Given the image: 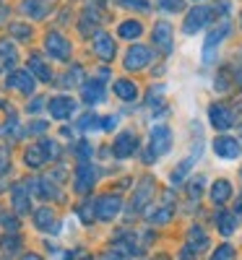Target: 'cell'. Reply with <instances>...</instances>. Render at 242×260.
Here are the masks:
<instances>
[{"mask_svg": "<svg viewBox=\"0 0 242 260\" xmlns=\"http://www.w3.org/2000/svg\"><path fill=\"white\" fill-rule=\"evenodd\" d=\"M172 148V130L167 125H157L151 130V154H167Z\"/></svg>", "mask_w": 242, "mask_h": 260, "instance_id": "277c9868", "label": "cell"}, {"mask_svg": "<svg viewBox=\"0 0 242 260\" xmlns=\"http://www.w3.org/2000/svg\"><path fill=\"white\" fill-rule=\"evenodd\" d=\"M11 34H16V39H29L32 29L26 24H11Z\"/></svg>", "mask_w": 242, "mask_h": 260, "instance_id": "f546056e", "label": "cell"}, {"mask_svg": "<svg viewBox=\"0 0 242 260\" xmlns=\"http://www.w3.org/2000/svg\"><path fill=\"white\" fill-rule=\"evenodd\" d=\"M94 182H97V169L89 161H81L76 167V182H73L76 192H89L94 187Z\"/></svg>", "mask_w": 242, "mask_h": 260, "instance_id": "7a4b0ae2", "label": "cell"}, {"mask_svg": "<svg viewBox=\"0 0 242 260\" xmlns=\"http://www.w3.org/2000/svg\"><path fill=\"white\" fill-rule=\"evenodd\" d=\"M148 62H151V50L143 47V45L130 47L128 55H125V68L128 71H141V68H146Z\"/></svg>", "mask_w": 242, "mask_h": 260, "instance_id": "5b68a950", "label": "cell"}, {"mask_svg": "<svg viewBox=\"0 0 242 260\" xmlns=\"http://www.w3.org/2000/svg\"><path fill=\"white\" fill-rule=\"evenodd\" d=\"M203 187H206V177H193V180H190V185H188L190 198H193V201H198V198H201V192H203Z\"/></svg>", "mask_w": 242, "mask_h": 260, "instance_id": "484cf974", "label": "cell"}, {"mask_svg": "<svg viewBox=\"0 0 242 260\" xmlns=\"http://www.w3.org/2000/svg\"><path fill=\"white\" fill-rule=\"evenodd\" d=\"M208 21H211V11H208V8H193V11L188 13V18H185L183 31H185V34H195V31H201Z\"/></svg>", "mask_w": 242, "mask_h": 260, "instance_id": "52a82bcc", "label": "cell"}, {"mask_svg": "<svg viewBox=\"0 0 242 260\" xmlns=\"http://www.w3.org/2000/svg\"><path fill=\"white\" fill-rule=\"evenodd\" d=\"M0 224H3L6 229H11V232H13V229L18 226V221L13 219V216H8V213H3V216H0Z\"/></svg>", "mask_w": 242, "mask_h": 260, "instance_id": "d6a6232c", "label": "cell"}, {"mask_svg": "<svg viewBox=\"0 0 242 260\" xmlns=\"http://www.w3.org/2000/svg\"><path fill=\"white\" fill-rule=\"evenodd\" d=\"M120 6H125V8H133V11H148V3L146 0H117Z\"/></svg>", "mask_w": 242, "mask_h": 260, "instance_id": "1f68e13d", "label": "cell"}, {"mask_svg": "<svg viewBox=\"0 0 242 260\" xmlns=\"http://www.w3.org/2000/svg\"><path fill=\"white\" fill-rule=\"evenodd\" d=\"M13 62H16V47H13V42L3 39L0 42V71H6Z\"/></svg>", "mask_w": 242, "mask_h": 260, "instance_id": "cb8c5ba5", "label": "cell"}, {"mask_svg": "<svg viewBox=\"0 0 242 260\" xmlns=\"http://www.w3.org/2000/svg\"><path fill=\"white\" fill-rule=\"evenodd\" d=\"M159 6L162 8H167V11H180V0H159Z\"/></svg>", "mask_w": 242, "mask_h": 260, "instance_id": "836d02e7", "label": "cell"}, {"mask_svg": "<svg viewBox=\"0 0 242 260\" xmlns=\"http://www.w3.org/2000/svg\"><path fill=\"white\" fill-rule=\"evenodd\" d=\"M102 117H97V115H86V117H81V122H78V127H83V130H92V127H102V122H99Z\"/></svg>", "mask_w": 242, "mask_h": 260, "instance_id": "4dcf8cb0", "label": "cell"}, {"mask_svg": "<svg viewBox=\"0 0 242 260\" xmlns=\"http://www.w3.org/2000/svg\"><path fill=\"white\" fill-rule=\"evenodd\" d=\"M214 151H216V156H222V159H237L239 156V143L229 136H219L214 141Z\"/></svg>", "mask_w": 242, "mask_h": 260, "instance_id": "8fae6325", "label": "cell"}, {"mask_svg": "<svg viewBox=\"0 0 242 260\" xmlns=\"http://www.w3.org/2000/svg\"><path fill=\"white\" fill-rule=\"evenodd\" d=\"M8 169V151L6 148H0V175Z\"/></svg>", "mask_w": 242, "mask_h": 260, "instance_id": "d590c367", "label": "cell"}, {"mask_svg": "<svg viewBox=\"0 0 242 260\" xmlns=\"http://www.w3.org/2000/svg\"><path fill=\"white\" fill-rule=\"evenodd\" d=\"M208 117H211V125L219 127V130H227L234 125V115L227 104H211V110H208Z\"/></svg>", "mask_w": 242, "mask_h": 260, "instance_id": "ba28073f", "label": "cell"}, {"mask_svg": "<svg viewBox=\"0 0 242 260\" xmlns=\"http://www.w3.org/2000/svg\"><path fill=\"white\" fill-rule=\"evenodd\" d=\"M206 245H208V237L201 232V229H190V234H188V250H193V252H203L206 250Z\"/></svg>", "mask_w": 242, "mask_h": 260, "instance_id": "7402d4cb", "label": "cell"}, {"mask_svg": "<svg viewBox=\"0 0 242 260\" xmlns=\"http://www.w3.org/2000/svg\"><path fill=\"white\" fill-rule=\"evenodd\" d=\"M102 260H125V257H123V255H117V250H112V252L102 255Z\"/></svg>", "mask_w": 242, "mask_h": 260, "instance_id": "74e56055", "label": "cell"}, {"mask_svg": "<svg viewBox=\"0 0 242 260\" xmlns=\"http://www.w3.org/2000/svg\"><path fill=\"white\" fill-rule=\"evenodd\" d=\"M21 260H42V257H39V255H24Z\"/></svg>", "mask_w": 242, "mask_h": 260, "instance_id": "f35d334b", "label": "cell"}, {"mask_svg": "<svg viewBox=\"0 0 242 260\" xmlns=\"http://www.w3.org/2000/svg\"><path fill=\"white\" fill-rule=\"evenodd\" d=\"M227 34H229V24H227V21H224V24H219L216 29H211V34H208V39H206V50H203V60H206V62L214 60L216 45H222Z\"/></svg>", "mask_w": 242, "mask_h": 260, "instance_id": "30bf717a", "label": "cell"}, {"mask_svg": "<svg viewBox=\"0 0 242 260\" xmlns=\"http://www.w3.org/2000/svg\"><path fill=\"white\" fill-rule=\"evenodd\" d=\"M229 198H232V185H229L227 180H216L214 187H211V201H214L216 206H222V203H227Z\"/></svg>", "mask_w": 242, "mask_h": 260, "instance_id": "ffe728a7", "label": "cell"}, {"mask_svg": "<svg viewBox=\"0 0 242 260\" xmlns=\"http://www.w3.org/2000/svg\"><path fill=\"white\" fill-rule=\"evenodd\" d=\"M34 224H37V229H42V232H57V219H55V213H52L50 208L34 211Z\"/></svg>", "mask_w": 242, "mask_h": 260, "instance_id": "e0dca14e", "label": "cell"}, {"mask_svg": "<svg viewBox=\"0 0 242 260\" xmlns=\"http://www.w3.org/2000/svg\"><path fill=\"white\" fill-rule=\"evenodd\" d=\"M50 8H52V0H24L21 3V11L32 18H45Z\"/></svg>", "mask_w": 242, "mask_h": 260, "instance_id": "2e32d148", "label": "cell"}, {"mask_svg": "<svg viewBox=\"0 0 242 260\" xmlns=\"http://www.w3.org/2000/svg\"><path fill=\"white\" fill-rule=\"evenodd\" d=\"M45 50H47L50 57H55V60H68V57H71V42L65 39L63 34L52 31V34L45 37Z\"/></svg>", "mask_w": 242, "mask_h": 260, "instance_id": "6da1fadb", "label": "cell"}, {"mask_svg": "<svg viewBox=\"0 0 242 260\" xmlns=\"http://www.w3.org/2000/svg\"><path fill=\"white\" fill-rule=\"evenodd\" d=\"M78 216L83 219V224H89L94 216H97V201H94V203H83V206L78 208Z\"/></svg>", "mask_w": 242, "mask_h": 260, "instance_id": "83f0119b", "label": "cell"}, {"mask_svg": "<svg viewBox=\"0 0 242 260\" xmlns=\"http://www.w3.org/2000/svg\"><path fill=\"white\" fill-rule=\"evenodd\" d=\"M151 195H154V180H141V182H138V190H136V195H133V208H136V211L143 208V206L148 203Z\"/></svg>", "mask_w": 242, "mask_h": 260, "instance_id": "d6986e66", "label": "cell"}, {"mask_svg": "<svg viewBox=\"0 0 242 260\" xmlns=\"http://www.w3.org/2000/svg\"><path fill=\"white\" fill-rule=\"evenodd\" d=\"M219 232H222V234H232L237 226H234V216H229V213H224V216H219Z\"/></svg>", "mask_w": 242, "mask_h": 260, "instance_id": "4316f807", "label": "cell"}, {"mask_svg": "<svg viewBox=\"0 0 242 260\" xmlns=\"http://www.w3.org/2000/svg\"><path fill=\"white\" fill-rule=\"evenodd\" d=\"M138 148V141H136V136L133 133H120L117 136V141H115V156L117 159H128V156H133V151Z\"/></svg>", "mask_w": 242, "mask_h": 260, "instance_id": "4fadbf2b", "label": "cell"}, {"mask_svg": "<svg viewBox=\"0 0 242 260\" xmlns=\"http://www.w3.org/2000/svg\"><path fill=\"white\" fill-rule=\"evenodd\" d=\"M120 208H123V201L117 198V195H102V198L97 201V219L112 221L120 213Z\"/></svg>", "mask_w": 242, "mask_h": 260, "instance_id": "3957f363", "label": "cell"}, {"mask_svg": "<svg viewBox=\"0 0 242 260\" xmlns=\"http://www.w3.org/2000/svg\"><path fill=\"white\" fill-rule=\"evenodd\" d=\"M47 107H50V115L55 120H68L76 112V102L71 96H52Z\"/></svg>", "mask_w": 242, "mask_h": 260, "instance_id": "8992f818", "label": "cell"}, {"mask_svg": "<svg viewBox=\"0 0 242 260\" xmlns=\"http://www.w3.org/2000/svg\"><path fill=\"white\" fill-rule=\"evenodd\" d=\"M81 96H83V102H89V104H99V102H104V86H102V81H86L83 83V89H81Z\"/></svg>", "mask_w": 242, "mask_h": 260, "instance_id": "9a60e30c", "label": "cell"}, {"mask_svg": "<svg viewBox=\"0 0 242 260\" xmlns=\"http://www.w3.org/2000/svg\"><path fill=\"white\" fill-rule=\"evenodd\" d=\"M3 247H6L8 252H16V250H18V240H16V237H6V240H3Z\"/></svg>", "mask_w": 242, "mask_h": 260, "instance_id": "e575fe53", "label": "cell"}, {"mask_svg": "<svg viewBox=\"0 0 242 260\" xmlns=\"http://www.w3.org/2000/svg\"><path fill=\"white\" fill-rule=\"evenodd\" d=\"M115 125H117V117H104V122H102V127H104V130H112Z\"/></svg>", "mask_w": 242, "mask_h": 260, "instance_id": "8d00e7d4", "label": "cell"}, {"mask_svg": "<svg viewBox=\"0 0 242 260\" xmlns=\"http://www.w3.org/2000/svg\"><path fill=\"white\" fill-rule=\"evenodd\" d=\"M29 71H32L39 81H50V78H52L50 68L45 65V60H42L39 55H32V57H29Z\"/></svg>", "mask_w": 242, "mask_h": 260, "instance_id": "603a6c76", "label": "cell"}, {"mask_svg": "<svg viewBox=\"0 0 242 260\" xmlns=\"http://www.w3.org/2000/svg\"><path fill=\"white\" fill-rule=\"evenodd\" d=\"M13 206L18 213L29 211V185H16L13 187Z\"/></svg>", "mask_w": 242, "mask_h": 260, "instance_id": "44dd1931", "label": "cell"}, {"mask_svg": "<svg viewBox=\"0 0 242 260\" xmlns=\"http://www.w3.org/2000/svg\"><path fill=\"white\" fill-rule=\"evenodd\" d=\"M141 24L138 21H123V24L117 26V37H123V39H136V37H141Z\"/></svg>", "mask_w": 242, "mask_h": 260, "instance_id": "d4e9b609", "label": "cell"}, {"mask_svg": "<svg viewBox=\"0 0 242 260\" xmlns=\"http://www.w3.org/2000/svg\"><path fill=\"white\" fill-rule=\"evenodd\" d=\"M154 45H157L164 55L172 52V26L167 24V21H162V24L154 26Z\"/></svg>", "mask_w": 242, "mask_h": 260, "instance_id": "5bb4252c", "label": "cell"}, {"mask_svg": "<svg viewBox=\"0 0 242 260\" xmlns=\"http://www.w3.org/2000/svg\"><path fill=\"white\" fill-rule=\"evenodd\" d=\"M211 260H234V247H232V245L216 247V252L211 255Z\"/></svg>", "mask_w": 242, "mask_h": 260, "instance_id": "f1b7e54d", "label": "cell"}, {"mask_svg": "<svg viewBox=\"0 0 242 260\" xmlns=\"http://www.w3.org/2000/svg\"><path fill=\"white\" fill-rule=\"evenodd\" d=\"M94 52L102 60H112L115 57V39L109 34H104V31L94 34Z\"/></svg>", "mask_w": 242, "mask_h": 260, "instance_id": "7c38bea8", "label": "cell"}, {"mask_svg": "<svg viewBox=\"0 0 242 260\" xmlns=\"http://www.w3.org/2000/svg\"><path fill=\"white\" fill-rule=\"evenodd\" d=\"M115 94H117V99H123V102H133V99L138 96V86L130 81V78H117Z\"/></svg>", "mask_w": 242, "mask_h": 260, "instance_id": "ac0fdd59", "label": "cell"}, {"mask_svg": "<svg viewBox=\"0 0 242 260\" xmlns=\"http://www.w3.org/2000/svg\"><path fill=\"white\" fill-rule=\"evenodd\" d=\"M6 86H8V89L21 91V94H32L34 91V78H32L29 71H16V73H11L6 78Z\"/></svg>", "mask_w": 242, "mask_h": 260, "instance_id": "9c48e42d", "label": "cell"}, {"mask_svg": "<svg viewBox=\"0 0 242 260\" xmlns=\"http://www.w3.org/2000/svg\"><path fill=\"white\" fill-rule=\"evenodd\" d=\"M237 213H242V201H239V203H237Z\"/></svg>", "mask_w": 242, "mask_h": 260, "instance_id": "ab89813d", "label": "cell"}]
</instances>
